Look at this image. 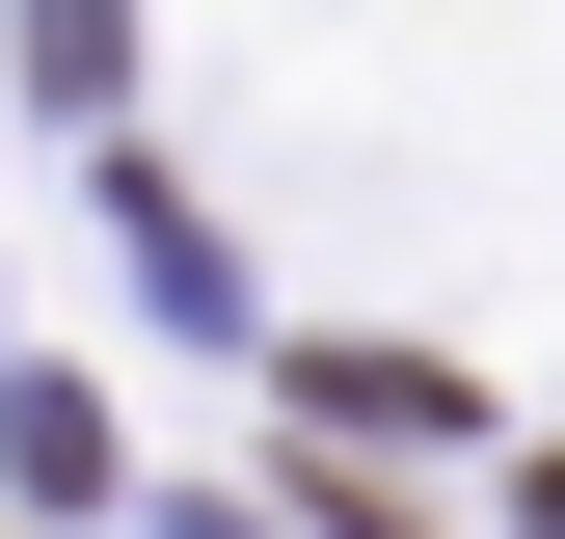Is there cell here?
<instances>
[{
    "mask_svg": "<svg viewBox=\"0 0 565 539\" xmlns=\"http://www.w3.org/2000/svg\"><path fill=\"white\" fill-rule=\"evenodd\" d=\"M539 539H565V486H539Z\"/></svg>",
    "mask_w": 565,
    "mask_h": 539,
    "instance_id": "cell-2",
    "label": "cell"
},
{
    "mask_svg": "<svg viewBox=\"0 0 565 539\" xmlns=\"http://www.w3.org/2000/svg\"><path fill=\"white\" fill-rule=\"evenodd\" d=\"M28 28H54V82H108V0H28Z\"/></svg>",
    "mask_w": 565,
    "mask_h": 539,
    "instance_id": "cell-1",
    "label": "cell"
}]
</instances>
